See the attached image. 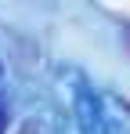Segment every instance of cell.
<instances>
[{"label":"cell","mask_w":130,"mask_h":134,"mask_svg":"<svg viewBox=\"0 0 130 134\" xmlns=\"http://www.w3.org/2000/svg\"><path fill=\"white\" fill-rule=\"evenodd\" d=\"M7 131V116H4V109H0V134Z\"/></svg>","instance_id":"6da1fadb"}]
</instances>
